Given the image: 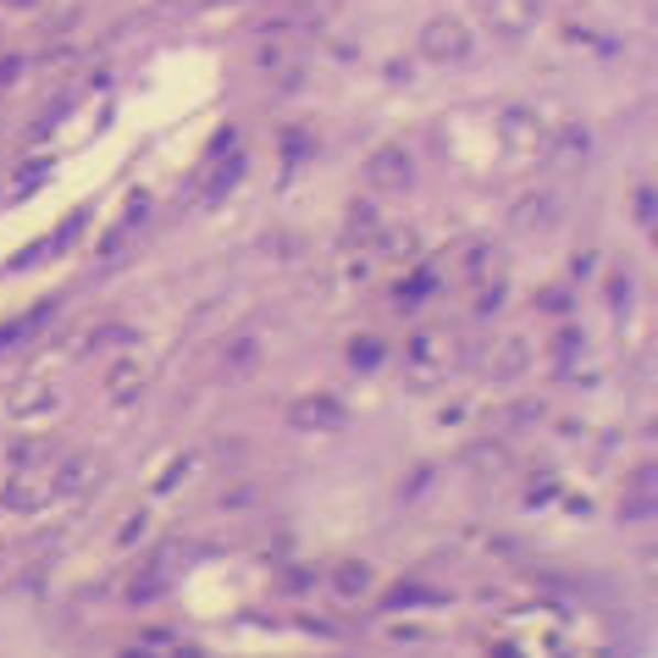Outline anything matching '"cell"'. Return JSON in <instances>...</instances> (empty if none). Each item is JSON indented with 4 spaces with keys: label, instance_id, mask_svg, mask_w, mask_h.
Returning <instances> with one entry per match:
<instances>
[{
    "label": "cell",
    "instance_id": "obj_2",
    "mask_svg": "<svg viewBox=\"0 0 658 658\" xmlns=\"http://www.w3.org/2000/svg\"><path fill=\"white\" fill-rule=\"evenodd\" d=\"M487 23L498 34H526L537 23V0H487Z\"/></svg>",
    "mask_w": 658,
    "mask_h": 658
},
{
    "label": "cell",
    "instance_id": "obj_1",
    "mask_svg": "<svg viewBox=\"0 0 658 658\" xmlns=\"http://www.w3.org/2000/svg\"><path fill=\"white\" fill-rule=\"evenodd\" d=\"M471 51H476V40H471V29L460 18H432L421 29V56L427 62H465Z\"/></svg>",
    "mask_w": 658,
    "mask_h": 658
},
{
    "label": "cell",
    "instance_id": "obj_4",
    "mask_svg": "<svg viewBox=\"0 0 658 658\" xmlns=\"http://www.w3.org/2000/svg\"><path fill=\"white\" fill-rule=\"evenodd\" d=\"M0 7H34V0H0Z\"/></svg>",
    "mask_w": 658,
    "mask_h": 658
},
{
    "label": "cell",
    "instance_id": "obj_3",
    "mask_svg": "<svg viewBox=\"0 0 658 658\" xmlns=\"http://www.w3.org/2000/svg\"><path fill=\"white\" fill-rule=\"evenodd\" d=\"M371 177H382V183H404V177H410V161H404L399 150H382V161H371Z\"/></svg>",
    "mask_w": 658,
    "mask_h": 658
}]
</instances>
